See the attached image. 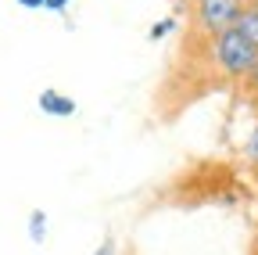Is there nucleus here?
Here are the masks:
<instances>
[{"instance_id": "11", "label": "nucleus", "mask_w": 258, "mask_h": 255, "mask_svg": "<svg viewBox=\"0 0 258 255\" xmlns=\"http://www.w3.org/2000/svg\"><path fill=\"white\" fill-rule=\"evenodd\" d=\"M244 83H247V90H251V93H258V65H254V72H251Z\"/></svg>"}, {"instance_id": "6", "label": "nucleus", "mask_w": 258, "mask_h": 255, "mask_svg": "<svg viewBox=\"0 0 258 255\" xmlns=\"http://www.w3.org/2000/svg\"><path fill=\"white\" fill-rule=\"evenodd\" d=\"M179 29V22H176V15H165V18H158L151 29H147V40L151 43H161V40H169L172 33Z\"/></svg>"}, {"instance_id": "5", "label": "nucleus", "mask_w": 258, "mask_h": 255, "mask_svg": "<svg viewBox=\"0 0 258 255\" xmlns=\"http://www.w3.org/2000/svg\"><path fill=\"white\" fill-rule=\"evenodd\" d=\"M237 33H244L254 47H258V0H251V4L244 8V15H240V22L233 25Z\"/></svg>"}, {"instance_id": "3", "label": "nucleus", "mask_w": 258, "mask_h": 255, "mask_svg": "<svg viewBox=\"0 0 258 255\" xmlns=\"http://www.w3.org/2000/svg\"><path fill=\"white\" fill-rule=\"evenodd\" d=\"M36 108H40L43 115H50V119H72V115L79 112V101L69 97V93H61V90H54V86H47V90H40Z\"/></svg>"}, {"instance_id": "4", "label": "nucleus", "mask_w": 258, "mask_h": 255, "mask_svg": "<svg viewBox=\"0 0 258 255\" xmlns=\"http://www.w3.org/2000/svg\"><path fill=\"white\" fill-rule=\"evenodd\" d=\"M25 227H29V241H32V244H43L47 234H50V219H47L43 209H32L29 219H25Z\"/></svg>"}, {"instance_id": "9", "label": "nucleus", "mask_w": 258, "mask_h": 255, "mask_svg": "<svg viewBox=\"0 0 258 255\" xmlns=\"http://www.w3.org/2000/svg\"><path fill=\"white\" fill-rule=\"evenodd\" d=\"M93 255H115V241H111V237H104L101 244H97V251H93Z\"/></svg>"}, {"instance_id": "1", "label": "nucleus", "mask_w": 258, "mask_h": 255, "mask_svg": "<svg viewBox=\"0 0 258 255\" xmlns=\"http://www.w3.org/2000/svg\"><path fill=\"white\" fill-rule=\"evenodd\" d=\"M208 61L222 79L244 83L258 65V47L244 33H237V29H226V33L208 40Z\"/></svg>"}, {"instance_id": "8", "label": "nucleus", "mask_w": 258, "mask_h": 255, "mask_svg": "<svg viewBox=\"0 0 258 255\" xmlns=\"http://www.w3.org/2000/svg\"><path fill=\"white\" fill-rule=\"evenodd\" d=\"M72 8V0H43V11H54V15H64Z\"/></svg>"}, {"instance_id": "12", "label": "nucleus", "mask_w": 258, "mask_h": 255, "mask_svg": "<svg viewBox=\"0 0 258 255\" xmlns=\"http://www.w3.org/2000/svg\"><path fill=\"white\" fill-rule=\"evenodd\" d=\"M254 183H258V166H254Z\"/></svg>"}, {"instance_id": "7", "label": "nucleus", "mask_w": 258, "mask_h": 255, "mask_svg": "<svg viewBox=\"0 0 258 255\" xmlns=\"http://www.w3.org/2000/svg\"><path fill=\"white\" fill-rule=\"evenodd\" d=\"M244 158H247V162L251 166H258V119H254V126H251V130H247V137H244Z\"/></svg>"}, {"instance_id": "2", "label": "nucleus", "mask_w": 258, "mask_h": 255, "mask_svg": "<svg viewBox=\"0 0 258 255\" xmlns=\"http://www.w3.org/2000/svg\"><path fill=\"white\" fill-rule=\"evenodd\" d=\"M247 4H251V0H190L194 25H198V33L205 40H212V36L226 33V29H233Z\"/></svg>"}, {"instance_id": "10", "label": "nucleus", "mask_w": 258, "mask_h": 255, "mask_svg": "<svg viewBox=\"0 0 258 255\" xmlns=\"http://www.w3.org/2000/svg\"><path fill=\"white\" fill-rule=\"evenodd\" d=\"M18 8H25V11H43V0H15Z\"/></svg>"}]
</instances>
